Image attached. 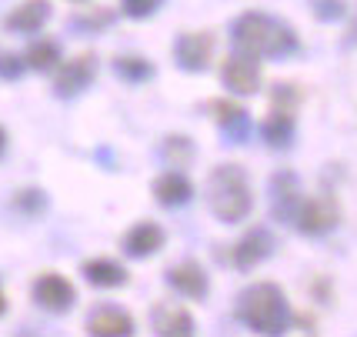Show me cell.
Returning <instances> with one entry per match:
<instances>
[{
	"label": "cell",
	"mask_w": 357,
	"mask_h": 337,
	"mask_svg": "<svg viewBox=\"0 0 357 337\" xmlns=\"http://www.w3.org/2000/svg\"><path fill=\"white\" fill-rule=\"evenodd\" d=\"M231 44L234 50L241 54H250V57H271V61H284V57H294L301 50V40L297 33L278 20V17L267 14H241L231 24Z\"/></svg>",
	"instance_id": "6da1fadb"
},
{
	"label": "cell",
	"mask_w": 357,
	"mask_h": 337,
	"mask_svg": "<svg viewBox=\"0 0 357 337\" xmlns=\"http://www.w3.org/2000/svg\"><path fill=\"white\" fill-rule=\"evenodd\" d=\"M237 317L248 324L254 334H284L291 327V307L278 284H250L248 291L237 297Z\"/></svg>",
	"instance_id": "7a4b0ae2"
},
{
	"label": "cell",
	"mask_w": 357,
	"mask_h": 337,
	"mask_svg": "<svg viewBox=\"0 0 357 337\" xmlns=\"http://www.w3.org/2000/svg\"><path fill=\"white\" fill-rule=\"evenodd\" d=\"M207 204L220 224H241L254 207V194H250V181L244 167L237 164H220L211 170L207 177Z\"/></svg>",
	"instance_id": "3957f363"
},
{
	"label": "cell",
	"mask_w": 357,
	"mask_h": 337,
	"mask_svg": "<svg viewBox=\"0 0 357 337\" xmlns=\"http://www.w3.org/2000/svg\"><path fill=\"white\" fill-rule=\"evenodd\" d=\"M294 224L301 234L307 237H324L341 224V207H337V197L334 194H317L311 200H301V211H297Z\"/></svg>",
	"instance_id": "277c9868"
},
{
	"label": "cell",
	"mask_w": 357,
	"mask_h": 337,
	"mask_svg": "<svg viewBox=\"0 0 357 337\" xmlns=\"http://www.w3.org/2000/svg\"><path fill=\"white\" fill-rule=\"evenodd\" d=\"M93 77H97V57H93V54H77V57H70V61L57 63L54 93L63 97V100H70V97H77V93H84L91 87Z\"/></svg>",
	"instance_id": "5b68a950"
},
{
	"label": "cell",
	"mask_w": 357,
	"mask_h": 337,
	"mask_svg": "<svg viewBox=\"0 0 357 337\" xmlns=\"http://www.w3.org/2000/svg\"><path fill=\"white\" fill-rule=\"evenodd\" d=\"M214 33L207 31H194V33H181L177 44H174V63L187 70V74H201L211 67L214 61Z\"/></svg>",
	"instance_id": "8992f818"
},
{
	"label": "cell",
	"mask_w": 357,
	"mask_h": 337,
	"mask_svg": "<svg viewBox=\"0 0 357 337\" xmlns=\"http://www.w3.org/2000/svg\"><path fill=\"white\" fill-rule=\"evenodd\" d=\"M301 181L291 170H278L271 177V214L278 224H294L297 211H301Z\"/></svg>",
	"instance_id": "52a82bcc"
},
{
	"label": "cell",
	"mask_w": 357,
	"mask_h": 337,
	"mask_svg": "<svg viewBox=\"0 0 357 337\" xmlns=\"http://www.w3.org/2000/svg\"><path fill=\"white\" fill-rule=\"evenodd\" d=\"M220 80H224V87H227L231 93H244V97L257 93V87H261V67H257V57L234 50L231 57L224 61Z\"/></svg>",
	"instance_id": "ba28073f"
},
{
	"label": "cell",
	"mask_w": 357,
	"mask_h": 337,
	"mask_svg": "<svg viewBox=\"0 0 357 337\" xmlns=\"http://www.w3.org/2000/svg\"><path fill=\"white\" fill-rule=\"evenodd\" d=\"M33 301L50 310V314H67L74 301H77V294H74V284L61 274H40L33 280Z\"/></svg>",
	"instance_id": "9c48e42d"
},
{
	"label": "cell",
	"mask_w": 357,
	"mask_h": 337,
	"mask_svg": "<svg viewBox=\"0 0 357 337\" xmlns=\"http://www.w3.org/2000/svg\"><path fill=\"white\" fill-rule=\"evenodd\" d=\"M211 114L218 121L220 134L227 144H248L250 140V114L241 104H231V100H214L211 104Z\"/></svg>",
	"instance_id": "30bf717a"
},
{
	"label": "cell",
	"mask_w": 357,
	"mask_h": 337,
	"mask_svg": "<svg viewBox=\"0 0 357 337\" xmlns=\"http://www.w3.org/2000/svg\"><path fill=\"white\" fill-rule=\"evenodd\" d=\"M274 254V234L267 227H254L248 237H241L237 244H234V267H241V271H250V267H257L261 261H267Z\"/></svg>",
	"instance_id": "8fae6325"
},
{
	"label": "cell",
	"mask_w": 357,
	"mask_h": 337,
	"mask_svg": "<svg viewBox=\"0 0 357 337\" xmlns=\"http://www.w3.org/2000/svg\"><path fill=\"white\" fill-rule=\"evenodd\" d=\"M87 331H91L93 337H130L137 327H134V317L127 314V310H121V307L114 304H100L91 310V317H87Z\"/></svg>",
	"instance_id": "7c38bea8"
},
{
	"label": "cell",
	"mask_w": 357,
	"mask_h": 337,
	"mask_svg": "<svg viewBox=\"0 0 357 337\" xmlns=\"http://www.w3.org/2000/svg\"><path fill=\"white\" fill-rule=\"evenodd\" d=\"M167 284H171L174 291L187 297V301H204L207 297V274H204V267L197 261H181L174 264L171 271H167Z\"/></svg>",
	"instance_id": "4fadbf2b"
},
{
	"label": "cell",
	"mask_w": 357,
	"mask_h": 337,
	"mask_svg": "<svg viewBox=\"0 0 357 337\" xmlns=\"http://www.w3.org/2000/svg\"><path fill=\"white\" fill-rule=\"evenodd\" d=\"M121 247H124L127 257H151L154 250H160L164 247V230L157 227V224H151V220H144V224H134V227L124 234V241H121Z\"/></svg>",
	"instance_id": "5bb4252c"
},
{
	"label": "cell",
	"mask_w": 357,
	"mask_h": 337,
	"mask_svg": "<svg viewBox=\"0 0 357 337\" xmlns=\"http://www.w3.org/2000/svg\"><path fill=\"white\" fill-rule=\"evenodd\" d=\"M261 137L267 147L274 151H287L291 140H294V110L287 107H271V114L261 123Z\"/></svg>",
	"instance_id": "9a60e30c"
},
{
	"label": "cell",
	"mask_w": 357,
	"mask_h": 337,
	"mask_svg": "<svg viewBox=\"0 0 357 337\" xmlns=\"http://www.w3.org/2000/svg\"><path fill=\"white\" fill-rule=\"evenodd\" d=\"M47 17H50V3L47 0H24L7 14L3 24H7V31L14 33H37L47 24Z\"/></svg>",
	"instance_id": "2e32d148"
},
{
	"label": "cell",
	"mask_w": 357,
	"mask_h": 337,
	"mask_svg": "<svg viewBox=\"0 0 357 337\" xmlns=\"http://www.w3.org/2000/svg\"><path fill=\"white\" fill-rule=\"evenodd\" d=\"M151 321H154V334H164V337H190L194 334V317L187 314V307L160 304L151 310Z\"/></svg>",
	"instance_id": "e0dca14e"
},
{
	"label": "cell",
	"mask_w": 357,
	"mask_h": 337,
	"mask_svg": "<svg viewBox=\"0 0 357 337\" xmlns=\"http://www.w3.org/2000/svg\"><path fill=\"white\" fill-rule=\"evenodd\" d=\"M151 190H154V200L164 204V207H181V204H187V200L194 197V187H190V181H187L181 170H167V174L154 177Z\"/></svg>",
	"instance_id": "ac0fdd59"
},
{
	"label": "cell",
	"mask_w": 357,
	"mask_h": 337,
	"mask_svg": "<svg viewBox=\"0 0 357 337\" xmlns=\"http://www.w3.org/2000/svg\"><path fill=\"white\" fill-rule=\"evenodd\" d=\"M84 277H87V284H93V287H121L127 280V271L117 261L97 257V261L84 264Z\"/></svg>",
	"instance_id": "d6986e66"
},
{
	"label": "cell",
	"mask_w": 357,
	"mask_h": 337,
	"mask_svg": "<svg viewBox=\"0 0 357 337\" xmlns=\"http://www.w3.org/2000/svg\"><path fill=\"white\" fill-rule=\"evenodd\" d=\"M24 61L31 70H54L57 63H61V44L57 40H37V44L27 47V54H24Z\"/></svg>",
	"instance_id": "ffe728a7"
},
{
	"label": "cell",
	"mask_w": 357,
	"mask_h": 337,
	"mask_svg": "<svg viewBox=\"0 0 357 337\" xmlns=\"http://www.w3.org/2000/svg\"><path fill=\"white\" fill-rule=\"evenodd\" d=\"M114 74L121 77V80H127V84H147L154 77V63L144 61V57L124 54V57H114Z\"/></svg>",
	"instance_id": "44dd1931"
},
{
	"label": "cell",
	"mask_w": 357,
	"mask_h": 337,
	"mask_svg": "<svg viewBox=\"0 0 357 337\" xmlns=\"http://www.w3.org/2000/svg\"><path fill=\"white\" fill-rule=\"evenodd\" d=\"M114 20H117V14H114V10H107V7H87L84 14H74V17H70V31L100 33V31H107Z\"/></svg>",
	"instance_id": "7402d4cb"
},
{
	"label": "cell",
	"mask_w": 357,
	"mask_h": 337,
	"mask_svg": "<svg viewBox=\"0 0 357 337\" xmlns=\"http://www.w3.org/2000/svg\"><path fill=\"white\" fill-rule=\"evenodd\" d=\"M164 160L171 164V167H187L190 160H194V140L190 137H181V134H171V137L164 140Z\"/></svg>",
	"instance_id": "603a6c76"
},
{
	"label": "cell",
	"mask_w": 357,
	"mask_h": 337,
	"mask_svg": "<svg viewBox=\"0 0 357 337\" xmlns=\"http://www.w3.org/2000/svg\"><path fill=\"white\" fill-rule=\"evenodd\" d=\"M14 211L24 217H40L47 211V197L44 190H37V187H24V190H17L14 194Z\"/></svg>",
	"instance_id": "cb8c5ba5"
},
{
	"label": "cell",
	"mask_w": 357,
	"mask_h": 337,
	"mask_svg": "<svg viewBox=\"0 0 357 337\" xmlns=\"http://www.w3.org/2000/svg\"><path fill=\"white\" fill-rule=\"evenodd\" d=\"M311 14L317 17L321 24H334V20H344L347 3H344V0H311Z\"/></svg>",
	"instance_id": "d4e9b609"
},
{
	"label": "cell",
	"mask_w": 357,
	"mask_h": 337,
	"mask_svg": "<svg viewBox=\"0 0 357 337\" xmlns=\"http://www.w3.org/2000/svg\"><path fill=\"white\" fill-rule=\"evenodd\" d=\"M164 0H121V7H124L127 17H134V20H144V17L157 14V7H160Z\"/></svg>",
	"instance_id": "484cf974"
},
{
	"label": "cell",
	"mask_w": 357,
	"mask_h": 337,
	"mask_svg": "<svg viewBox=\"0 0 357 337\" xmlns=\"http://www.w3.org/2000/svg\"><path fill=\"white\" fill-rule=\"evenodd\" d=\"M271 100H274V107L294 110L297 100H301V93L294 91V84H274V91H271Z\"/></svg>",
	"instance_id": "4316f807"
},
{
	"label": "cell",
	"mask_w": 357,
	"mask_h": 337,
	"mask_svg": "<svg viewBox=\"0 0 357 337\" xmlns=\"http://www.w3.org/2000/svg\"><path fill=\"white\" fill-rule=\"evenodd\" d=\"M24 70H27V61L20 54H0V77L3 80H17Z\"/></svg>",
	"instance_id": "83f0119b"
},
{
	"label": "cell",
	"mask_w": 357,
	"mask_h": 337,
	"mask_svg": "<svg viewBox=\"0 0 357 337\" xmlns=\"http://www.w3.org/2000/svg\"><path fill=\"white\" fill-rule=\"evenodd\" d=\"M3 147H7V134H3V127H0V153H3Z\"/></svg>",
	"instance_id": "f1b7e54d"
},
{
	"label": "cell",
	"mask_w": 357,
	"mask_h": 337,
	"mask_svg": "<svg viewBox=\"0 0 357 337\" xmlns=\"http://www.w3.org/2000/svg\"><path fill=\"white\" fill-rule=\"evenodd\" d=\"M7 310V297H3V291H0V314Z\"/></svg>",
	"instance_id": "f546056e"
},
{
	"label": "cell",
	"mask_w": 357,
	"mask_h": 337,
	"mask_svg": "<svg viewBox=\"0 0 357 337\" xmlns=\"http://www.w3.org/2000/svg\"><path fill=\"white\" fill-rule=\"evenodd\" d=\"M351 37H354V40H357V20H354V24H351Z\"/></svg>",
	"instance_id": "4dcf8cb0"
}]
</instances>
